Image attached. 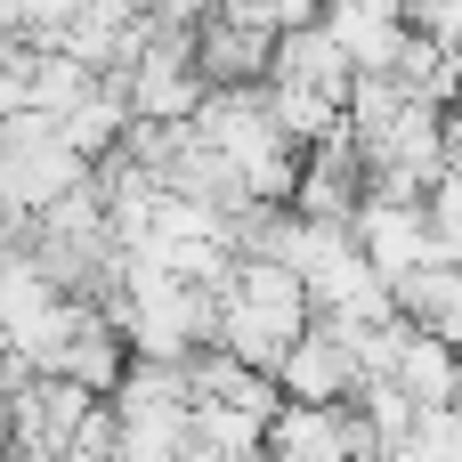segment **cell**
I'll return each mask as SVG.
<instances>
[{
	"mask_svg": "<svg viewBox=\"0 0 462 462\" xmlns=\"http://www.w3.org/2000/svg\"><path fill=\"white\" fill-rule=\"evenodd\" d=\"M374 195V171H365V146L349 138V122L317 146H300V187H292V211L300 219H325V227H349Z\"/></svg>",
	"mask_w": 462,
	"mask_h": 462,
	"instance_id": "cell-1",
	"label": "cell"
},
{
	"mask_svg": "<svg viewBox=\"0 0 462 462\" xmlns=\"http://www.w3.org/2000/svg\"><path fill=\"white\" fill-rule=\"evenodd\" d=\"M349 227H357V244H365V260L382 268V284H398V276L447 260V244H439L422 195H365V211H357Z\"/></svg>",
	"mask_w": 462,
	"mask_h": 462,
	"instance_id": "cell-2",
	"label": "cell"
},
{
	"mask_svg": "<svg viewBox=\"0 0 462 462\" xmlns=\"http://www.w3.org/2000/svg\"><path fill=\"white\" fill-rule=\"evenodd\" d=\"M276 390L292 398V406H349L357 390H365V365H357V349L317 317L292 349H284V365H276Z\"/></svg>",
	"mask_w": 462,
	"mask_h": 462,
	"instance_id": "cell-3",
	"label": "cell"
},
{
	"mask_svg": "<svg viewBox=\"0 0 462 462\" xmlns=\"http://www.w3.org/2000/svg\"><path fill=\"white\" fill-rule=\"evenodd\" d=\"M268 65H276V32L268 24L227 16V8H211L195 24V73H203V89H260Z\"/></svg>",
	"mask_w": 462,
	"mask_h": 462,
	"instance_id": "cell-4",
	"label": "cell"
},
{
	"mask_svg": "<svg viewBox=\"0 0 462 462\" xmlns=\"http://www.w3.org/2000/svg\"><path fill=\"white\" fill-rule=\"evenodd\" d=\"M187 390H195V406H227V414H252V422H276V406H284L276 374L268 365H244L227 349H195L187 357Z\"/></svg>",
	"mask_w": 462,
	"mask_h": 462,
	"instance_id": "cell-5",
	"label": "cell"
},
{
	"mask_svg": "<svg viewBox=\"0 0 462 462\" xmlns=\"http://www.w3.org/2000/svg\"><path fill=\"white\" fill-rule=\"evenodd\" d=\"M268 81H276V89H325V97L349 106V57H341V41H333L325 24H292V32H276V65H268Z\"/></svg>",
	"mask_w": 462,
	"mask_h": 462,
	"instance_id": "cell-6",
	"label": "cell"
},
{
	"mask_svg": "<svg viewBox=\"0 0 462 462\" xmlns=\"http://www.w3.org/2000/svg\"><path fill=\"white\" fill-rule=\"evenodd\" d=\"M422 211H430V227H439V244H447V260H462V154H447V171L430 179V195H422Z\"/></svg>",
	"mask_w": 462,
	"mask_h": 462,
	"instance_id": "cell-7",
	"label": "cell"
}]
</instances>
